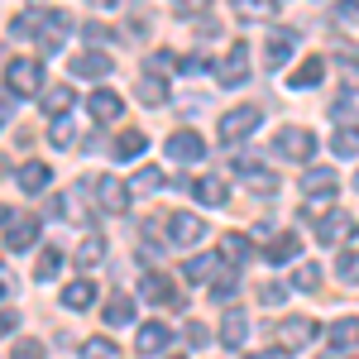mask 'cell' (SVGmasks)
Wrapping results in <instances>:
<instances>
[{
	"instance_id": "obj_30",
	"label": "cell",
	"mask_w": 359,
	"mask_h": 359,
	"mask_svg": "<svg viewBox=\"0 0 359 359\" xmlns=\"http://www.w3.org/2000/svg\"><path fill=\"white\" fill-rule=\"evenodd\" d=\"M101 259H106V240H101V235H86L82 249H77V264L91 269V264H101Z\"/></svg>"
},
{
	"instance_id": "obj_16",
	"label": "cell",
	"mask_w": 359,
	"mask_h": 359,
	"mask_svg": "<svg viewBox=\"0 0 359 359\" xmlns=\"http://www.w3.org/2000/svg\"><path fill=\"white\" fill-rule=\"evenodd\" d=\"M302 196H335V172L331 168H306L302 172Z\"/></svg>"
},
{
	"instance_id": "obj_45",
	"label": "cell",
	"mask_w": 359,
	"mask_h": 359,
	"mask_svg": "<svg viewBox=\"0 0 359 359\" xmlns=\"http://www.w3.org/2000/svg\"><path fill=\"white\" fill-rule=\"evenodd\" d=\"M15 326H20V316H15V311H0V335H10Z\"/></svg>"
},
{
	"instance_id": "obj_11",
	"label": "cell",
	"mask_w": 359,
	"mask_h": 359,
	"mask_svg": "<svg viewBox=\"0 0 359 359\" xmlns=\"http://www.w3.org/2000/svg\"><path fill=\"white\" fill-rule=\"evenodd\" d=\"M297 48V34L292 29H269V39H264V57H269V67H283L287 57Z\"/></svg>"
},
{
	"instance_id": "obj_18",
	"label": "cell",
	"mask_w": 359,
	"mask_h": 359,
	"mask_svg": "<svg viewBox=\"0 0 359 359\" xmlns=\"http://www.w3.org/2000/svg\"><path fill=\"white\" fill-rule=\"evenodd\" d=\"M182 273L192 278V283H206V278L221 273V254H192L187 264H182Z\"/></svg>"
},
{
	"instance_id": "obj_1",
	"label": "cell",
	"mask_w": 359,
	"mask_h": 359,
	"mask_svg": "<svg viewBox=\"0 0 359 359\" xmlns=\"http://www.w3.org/2000/svg\"><path fill=\"white\" fill-rule=\"evenodd\" d=\"M259 120H264L259 106H235L230 115H221V139L225 144H245V139L259 130Z\"/></svg>"
},
{
	"instance_id": "obj_46",
	"label": "cell",
	"mask_w": 359,
	"mask_h": 359,
	"mask_svg": "<svg viewBox=\"0 0 359 359\" xmlns=\"http://www.w3.org/2000/svg\"><path fill=\"white\" fill-rule=\"evenodd\" d=\"M10 106H15V101H10V91H5V96H0V120H10Z\"/></svg>"
},
{
	"instance_id": "obj_33",
	"label": "cell",
	"mask_w": 359,
	"mask_h": 359,
	"mask_svg": "<svg viewBox=\"0 0 359 359\" xmlns=\"http://www.w3.org/2000/svg\"><path fill=\"white\" fill-rule=\"evenodd\" d=\"M335 273H340V283H359V249H345L335 259Z\"/></svg>"
},
{
	"instance_id": "obj_8",
	"label": "cell",
	"mask_w": 359,
	"mask_h": 359,
	"mask_svg": "<svg viewBox=\"0 0 359 359\" xmlns=\"http://www.w3.org/2000/svg\"><path fill=\"white\" fill-rule=\"evenodd\" d=\"M201 235H206V221H196L192 211H172L168 216V240L172 245H196Z\"/></svg>"
},
{
	"instance_id": "obj_47",
	"label": "cell",
	"mask_w": 359,
	"mask_h": 359,
	"mask_svg": "<svg viewBox=\"0 0 359 359\" xmlns=\"http://www.w3.org/2000/svg\"><path fill=\"white\" fill-rule=\"evenodd\" d=\"M249 359H287V350H264V355H249Z\"/></svg>"
},
{
	"instance_id": "obj_14",
	"label": "cell",
	"mask_w": 359,
	"mask_h": 359,
	"mask_svg": "<svg viewBox=\"0 0 359 359\" xmlns=\"http://www.w3.org/2000/svg\"><path fill=\"white\" fill-rule=\"evenodd\" d=\"M111 72V57L101 53V48H86V53L72 57V77H86V82H96V77H106Z\"/></svg>"
},
{
	"instance_id": "obj_5",
	"label": "cell",
	"mask_w": 359,
	"mask_h": 359,
	"mask_svg": "<svg viewBox=\"0 0 359 359\" xmlns=\"http://www.w3.org/2000/svg\"><path fill=\"white\" fill-rule=\"evenodd\" d=\"M168 158L172 163H201L206 158V144H201L196 130H177V135L168 139Z\"/></svg>"
},
{
	"instance_id": "obj_40",
	"label": "cell",
	"mask_w": 359,
	"mask_h": 359,
	"mask_svg": "<svg viewBox=\"0 0 359 359\" xmlns=\"http://www.w3.org/2000/svg\"><path fill=\"white\" fill-rule=\"evenodd\" d=\"M283 297H287V287H278V283H264V287H259V302L264 306H278Z\"/></svg>"
},
{
	"instance_id": "obj_2",
	"label": "cell",
	"mask_w": 359,
	"mask_h": 359,
	"mask_svg": "<svg viewBox=\"0 0 359 359\" xmlns=\"http://www.w3.org/2000/svg\"><path fill=\"white\" fill-rule=\"evenodd\" d=\"M5 86H10V96H34V91L43 86V67L29 62V57H15V62L5 67Z\"/></svg>"
},
{
	"instance_id": "obj_4",
	"label": "cell",
	"mask_w": 359,
	"mask_h": 359,
	"mask_svg": "<svg viewBox=\"0 0 359 359\" xmlns=\"http://www.w3.org/2000/svg\"><path fill=\"white\" fill-rule=\"evenodd\" d=\"M177 187H187L201 206H225V201H230V182H225V177H182Z\"/></svg>"
},
{
	"instance_id": "obj_50",
	"label": "cell",
	"mask_w": 359,
	"mask_h": 359,
	"mask_svg": "<svg viewBox=\"0 0 359 359\" xmlns=\"http://www.w3.org/2000/svg\"><path fill=\"white\" fill-rule=\"evenodd\" d=\"M355 187H359V177H355Z\"/></svg>"
},
{
	"instance_id": "obj_29",
	"label": "cell",
	"mask_w": 359,
	"mask_h": 359,
	"mask_svg": "<svg viewBox=\"0 0 359 359\" xmlns=\"http://www.w3.org/2000/svg\"><path fill=\"white\" fill-rule=\"evenodd\" d=\"M331 340H335V350H345V345H359V316H345V321H335V326H331Z\"/></svg>"
},
{
	"instance_id": "obj_19",
	"label": "cell",
	"mask_w": 359,
	"mask_h": 359,
	"mask_svg": "<svg viewBox=\"0 0 359 359\" xmlns=\"http://www.w3.org/2000/svg\"><path fill=\"white\" fill-rule=\"evenodd\" d=\"M48 182H53V168L48 163H25L20 168V187H25V192H48Z\"/></svg>"
},
{
	"instance_id": "obj_25",
	"label": "cell",
	"mask_w": 359,
	"mask_h": 359,
	"mask_svg": "<svg viewBox=\"0 0 359 359\" xmlns=\"http://www.w3.org/2000/svg\"><path fill=\"white\" fill-rule=\"evenodd\" d=\"M331 149L340 154V158H355V154H359V120H350V125H340V130H335Z\"/></svg>"
},
{
	"instance_id": "obj_41",
	"label": "cell",
	"mask_w": 359,
	"mask_h": 359,
	"mask_svg": "<svg viewBox=\"0 0 359 359\" xmlns=\"http://www.w3.org/2000/svg\"><path fill=\"white\" fill-rule=\"evenodd\" d=\"M15 359H43V345L39 340H20L15 345Z\"/></svg>"
},
{
	"instance_id": "obj_38",
	"label": "cell",
	"mask_w": 359,
	"mask_h": 359,
	"mask_svg": "<svg viewBox=\"0 0 359 359\" xmlns=\"http://www.w3.org/2000/svg\"><path fill=\"white\" fill-rule=\"evenodd\" d=\"M235 297V273H216V287H211V302H230Z\"/></svg>"
},
{
	"instance_id": "obj_28",
	"label": "cell",
	"mask_w": 359,
	"mask_h": 359,
	"mask_svg": "<svg viewBox=\"0 0 359 359\" xmlns=\"http://www.w3.org/2000/svg\"><path fill=\"white\" fill-rule=\"evenodd\" d=\"M67 106H72V86H48V91H43V111L53 115V120H62Z\"/></svg>"
},
{
	"instance_id": "obj_22",
	"label": "cell",
	"mask_w": 359,
	"mask_h": 359,
	"mask_svg": "<svg viewBox=\"0 0 359 359\" xmlns=\"http://www.w3.org/2000/svg\"><path fill=\"white\" fill-rule=\"evenodd\" d=\"M101 316H106V326H130V321H135V297H120V292H115Z\"/></svg>"
},
{
	"instance_id": "obj_36",
	"label": "cell",
	"mask_w": 359,
	"mask_h": 359,
	"mask_svg": "<svg viewBox=\"0 0 359 359\" xmlns=\"http://www.w3.org/2000/svg\"><path fill=\"white\" fill-rule=\"evenodd\" d=\"M82 359H120V355H115V345L106 340V335H96V340L82 345Z\"/></svg>"
},
{
	"instance_id": "obj_12",
	"label": "cell",
	"mask_w": 359,
	"mask_h": 359,
	"mask_svg": "<svg viewBox=\"0 0 359 359\" xmlns=\"http://www.w3.org/2000/svg\"><path fill=\"white\" fill-rule=\"evenodd\" d=\"M86 106H91V120H96V125H111V120L125 115V101H120L115 91H106V86H101V91H91V101H86Z\"/></svg>"
},
{
	"instance_id": "obj_44",
	"label": "cell",
	"mask_w": 359,
	"mask_h": 359,
	"mask_svg": "<svg viewBox=\"0 0 359 359\" xmlns=\"http://www.w3.org/2000/svg\"><path fill=\"white\" fill-rule=\"evenodd\" d=\"M182 72H187V77L206 72V57H201V53H187V57H182Z\"/></svg>"
},
{
	"instance_id": "obj_27",
	"label": "cell",
	"mask_w": 359,
	"mask_h": 359,
	"mask_svg": "<svg viewBox=\"0 0 359 359\" xmlns=\"http://www.w3.org/2000/svg\"><path fill=\"white\" fill-rule=\"evenodd\" d=\"M57 273H62V254H57V249H43V254L34 259V278H39V283H53Z\"/></svg>"
},
{
	"instance_id": "obj_26",
	"label": "cell",
	"mask_w": 359,
	"mask_h": 359,
	"mask_svg": "<svg viewBox=\"0 0 359 359\" xmlns=\"http://www.w3.org/2000/svg\"><path fill=\"white\" fill-rule=\"evenodd\" d=\"M139 101H144V106H149V111H154V106H168V86L158 82V77H139Z\"/></svg>"
},
{
	"instance_id": "obj_31",
	"label": "cell",
	"mask_w": 359,
	"mask_h": 359,
	"mask_svg": "<svg viewBox=\"0 0 359 359\" xmlns=\"http://www.w3.org/2000/svg\"><path fill=\"white\" fill-rule=\"evenodd\" d=\"M221 254L230 259V264H245L249 254H254V249H249V235H225V240H221Z\"/></svg>"
},
{
	"instance_id": "obj_20",
	"label": "cell",
	"mask_w": 359,
	"mask_h": 359,
	"mask_svg": "<svg viewBox=\"0 0 359 359\" xmlns=\"http://www.w3.org/2000/svg\"><path fill=\"white\" fill-rule=\"evenodd\" d=\"M168 326H158V321H149L144 331H139V355H163L168 350Z\"/></svg>"
},
{
	"instance_id": "obj_6",
	"label": "cell",
	"mask_w": 359,
	"mask_h": 359,
	"mask_svg": "<svg viewBox=\"0 0 359 359\" xmlns=\"http://www.w3.org/2000/svg\"><path fill=\"white\" fill-rule=\"evenodd\" d=\"M86 187L96 192L101 211H125V206H130V187L115 182V177H86Z\"/></svg>"
},
{
	"instance_id": "obj_17",
	"label": "cell",
	"mask_w": 359,
	"mask_h": 359,
	"mask_svg": "<svg viewBox=\"0 0 359 359\" xmlns=\"http://www.w3.org/2000/svg\"><path fill=\"white\" fill-rule=\"evenodd\" d=\"M321 77H326V62H321V57H306L302 67L287 77V86H292V91H311V86H321Z\"/></svg>"
},
{
	"instance_id": "obj_3",
	"label": "cell",
	"mask_w": 359,
	"mask_h": 359,
	"mask_svg": "<svg viewBox=\"0 0 359 359\" xmlns=\"http://www.w3.org/2000/svg\"><path fill=\"white\" fill-rule=\"evenodd\" d=\"M283 158H297V163H311V154H316V135L302 130V125H287V130H278V144H273Z\"/></svg>"
},
{
	"instance_id": "obj_49",
	"label": "cell",
	"mask_w": 359,
	"mask_h": 359,
	"mask_svg": "<svg viewBox=\"0 0 359 359\" xmlns=\"http://www.w3.org/2000/svg\"><path fill=\"white\" fill-rule=\"evenodd\" d=\"M0 297H5V283H0Z\"/></svg>"
},
{
	"instance_id": "obj_35",
	"label": "cell",
	"mask_w": 359,
	"mask_h": 359,
	"mask_svg": "<svg viewBox=\"0 0 359 359\" xmlns=\"http://www.w3.org/2000/svg\"><path fill=\"white\" fill-rule=\"evenodd\" d=\"M292 287H297V292H316V287H321V269H316V264H302V269L292 273Z\"/></svg>"
},
{
	"instance_id": "obj_15",
	"label": "cell",
	"mask_w": 359,
	"mask_h": 359,
	"mask_svg": "<svg viewBox=\"0 0 359 359\" xmlns=\"http://www.w3.org/2000/svg\"><path fill=\"white\" fill-rule=\"evenodd\" d=\"M139 292H144V302H154V306H177V287H172L163 273H149Z\"/></svg>"
},
{
	"instance_id": "obj_48",
	"label": "cell",
	"mask_w": 359,
	"mask_h": 359,
	"mask_svg": "<svg viewBox=\"0 0 359 359\" xmlns=\"http://www.w3.org/2000/svg\"><path fill=\"white\" fill-rule=\"evenodd\" d=\"M91 5H115V0H91Z\"/></svg>"
},
{
	"instance_id": "obj_32",
	"label": "cell",
	"mask_w": 359,
	"mask_h": 359,
	"mask_svg": "<svg viewBox=\"0 0 359 359\" xmlns=\"http://www.w3.org/2000/svg\"><path fill=\"white\" fill-rule=\"evenodd\" d=\"M297 254V235H273V245H269V264H287Z\"/></svg>"
},
{
	"instance_id": "obj_9",
	"label": "cell",
	"mask_w": 359,
	"mask_h": 359,
	"mask_svg": "<svg viewBox=\"0 0 359 359\" xmlns=\"http://www.w3.org/2000/svg\"><path fill=\"white\" fill-rule=\"evenodd\" d=\"M278 335H283V350H302V345L316 340V321H311V316H287V321L278 326Z\"/></svg>"
},
{
	"instance_id": "obj_23",
	"label": "cell",
	"mask_w": 359,
	"mask_h": 359,
	"mask_svg": "<svg viewBox=\"0 0 359 359\" xmlns=\"http://www.w3.org/2000/svg\"><path fill=\"white\" fill-rule=\"evenodd\" d=\"M245 331H249V316L230 306V311H225V321H221V340H225V345H245Z\"/></svg>"
},
{
	"instance_id": "obj_37",
	"label": "cell",
	"mask_w": 359,
	"mask_h": 359,
	"mask_svg": "<svg viewBox=\"0 0 359 359\" xmlns=\"http://www.w3.org/2000/svg\"><path fill=\"white\" fill-rule=\"evenodd\" d=\"M135 187H139V192H158V187H168V182H163V172H158V168H139V172H135Z\"/></svg>"
},
{
	"instance_id": "obj_34",
	"label": "cell",
	"mask_w": 359,
	"mask_h": 359,
	"mask_svg": "<svg viewBox=\"0 0 359 359\" xmlns=\"http://www.w3.org/2000/svg\"><path fill=\"white\" fill-rule=\"evenodd\" d=\"M230 10L240 20H269V0H230Z\"/></svg>"
},
{
	"instance_id": "obj_51",
	"label": "cell",
	"mask_w": 359,
	"mask_h": 359,
	"mask_svg": "<svg viewBox=\"0 0 359 359\" xmlns=\"http://www.w3.org/2000/svg\"><path fill=\"white\" fill-rule=\"evenodd\" d=\"M172 359H177V355H172Z\"/></svg>"
},
{
	"instance_id": "obj_42",
	"label": "cell",
	"mask_w": 359,
	"mask_h": 359,
	"mask_svg": "<svg viewBox=\"0 0 359 359\" xmlns=\"http://www.w3.org/2000/svg\"><path fill=\"white\" fill-rule=\"evenodd\" d=\"M187 345H192V350H201V345H206V326H201V321H187Z\"/></svg>"
},
{
	"instance_id": "obj_39",
	"label": "cell",
	"mask_w": 359,
	"mask_h": 359,
	"mask_svg": "<svg viewBox=\"0 0 359 359\" xmlns=\"http://www.w3.org/2000/svg\"><path fill=\"white\" fill-rule=\"evenodd\" d=\"M53 144H57V149H72V120H67V115L53 120Z\"/></svg>"
},
{
	"instance_id": "obj_10",
	"label": "cell",
	"mask_w": 359,
	"mask_h": 359,
	"mask_svg": "<svg viewBox=\"0 0 359 359\" xmlns=\"http://www.w3.org/2000/svg\"><path fill=\"white\" fill-rule=\"evenodd\" d=\"M34 240H39V221H34V216H10V221H5V249L20 254V249H29Z\"/></svg>"
},
{
	"instance_id": "obj_13",
	"label": "cell",
	"mask_w": 359,
	"mask_h": 359,
	"mask_svg": "<svg viewBox=\"0 0 359 359\" xmlns=\"http://www.w3.org/2000/svg\"><path fill=\"white\" fill-rule=\"evenodd\" d=\"M355 216H340V211H335V216H326V221L316 225V240H321V245H340V240H355Z\"/></svg>"
},
{
	"instance_id": "obj_24",
	"label": "cell",
	"mask_w": 359,
	"mask_h": 359,
	"mask_svg": "<svg viewBox=\"0 0 359 359\" xmlns=\"http://www.w3.org/2000/svg\"><path fill=\"white\" fill-rule=\"evenodd\" d=\"M91 297H96V287H91L86 278H77V283H67V292H62V306H72V311H86V306H91Z\"/></svg>"
},
{
	"instance_id": "obj_21",
	"label": "cell",
	"mask_w": 359,
	"mask_h": 359,
	"mask_svg": "<svg viewBox=\"0 0 359 359\" xmlns=\"http://www.w3.org/2000/svg\"><path fill=\"white\" fill-rule=\"evenodd\" d=\"M144 144H149V139L139 135V130H125V135H120V139L111 144L115 163H130V158H139V154H144Z\"/></svg>"
},
{
	"instance_id": "obj_43",
	"label": "cell",
	"mask_w": 359,
	"mask_h": 359,
	"mask_svg": "<svg viewBox=\"0 0 359 359\" xmlns=\"http://www.w3.org/2000/svg\"><path fill=\"white\" fill-rule=\"evenodd\" d=\"M82 39H86V43H106L111 29H106V25H82Z\"/></svg>"
},
{
	"instance_id": "obj_7",
	"label": "cell",
	"mask_w": 359,
	"mask_h": 359,
	"mask_svg": "<svg viewBox=\"0 0 359 359\" xmlns=\"http://www.w3.org/2000/svg\"><path fill=\"white\" fill-rule=\"evenodd\" d=\"M221 82L225 86H245L249 82V43L245 39L230 43V53H225V62H221Z\"/></svg>"
}]
</instances>
